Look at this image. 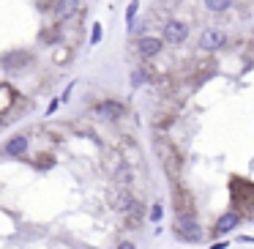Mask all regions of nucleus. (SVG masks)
<instances>
[{"label": "nucleus", "mask_w": 254, "mask_h": 249, "mask_svg": "<svg viewBox=\"0 0 254 249\" xmlns=\"http://www.w3.org/2000/svg\"><path fill=\"white\" fill-rule=\"evenodd\" d=\"M175 230H178V236H181L183 241H191V244H197L199 238H202V227H199V222H197V214L178 216V219H175Z\"/></svg>", "instance_id": "f257e3e1"}, {"label": "nucleus", "mask_w": 254, "mask_h": 249, "mask_svg": "<svg viewBox=\"0 0 254 249\" xmlns=\"http://www.w3.org/2000/svg\"><path fill=\"white\" fill-rule=\"evenodd\" d=\"M230 194H232V203H241V208L243 205H252L254 203V183L252 181H246V178H238V175H232V181H230Z\"/></svg>", "instance_id": "f03ea898"}, {"label": "nucleus", "mask_w": 254, "mask_h": 249, "mask_svg": "<svg viewBox=\"0 0 254 249\" xmlns=\"http://www.w3.org/2000/svg\"><path fill=\"white\" fill-rule=\"evenodd\" d=\"M199 50H205V52H216V50H221V47L227 44V33L224 30H219V28H208L202 36H199Z\"/></svg>", "instance_id": "7ed1b4c3"}, {"label": "nucleus", "mask_w": 254, "mask_h": 249, "mask_svg": "<svg viewBox=\"0 0 254 249\" xmlns=\"http://www.w3.org/2000/svg\"><path fill=\"white\" fill-rule=\"evenodd\" d=\"M164 41L167 44H183V41L189 39V25L181 22V19H170V22L164 25Z\"/></svg>", "instance_id": "20e7f679"}, {"label": "nucleus", "mask_w": 254, "mask_h": 249, "mask_svg": "<svg viewBox=\"0 0 254 249\" xmlns=\"http://www.w3.org/2000/svg\"><path fill=\"white\" fill-rule=\"evenodd\" d=\"M241 211H224V214L216 219V225H213V233L216 236H224V233H232L238 225H241Z\"/></svg>", "instance_id": "39448f33"}, {"label": "nucleus", "mask_w": 254, "mask_h": 249, "mask_svg": "<svg viewBox=\"0 0 254 249\" xmlns=\"http://www.w3.org/2000/svg\"><path fill=\"white\" fill-rule=\"evenodd\" d=\"M161 47H164V39H156V36H142L137 41V52L142 58H156L161 52Z\"/></svg>", "instance_id": "423d86ee"}, {"label": "nucleus", "mask_w": 254, "mask_h": 249, "mask_svg": "<svg viewBox=\"0 0 254 249\" xmlns=\"http://www.w3.org/2000/svg\"><path fill=\"white\" fill-rule=\"evenodd\" d=\"M123 104L121 101H115V99H107V101H99L96 104V115H101V118H110V121H118V118H123Z\"/></svg>", "instance_id": "0eeeda50"}, {"label": "nucleus", "mask_w": 254, "mask_h": 249, "mask_svg": "<svg viewBox=\"0 0 254 249\" xmlns=\"http://www.w3.org/2000/svg\"><path fill=\"white\" fill-rule=\"evenodd\" d=\"M33 63V58H30V52H8L6 58H3V69L6 72H17V69H25Z\"/></svg>", "instance_id": "6e6552de"}, {"label": "nucleus", "mask_w": 254, "mask_h": 249, "mask_svg": "<svg viewBox=\"0 0 254 249\" xmlns=\"http://www.w3.org/2000/svg\"><path fill=\"white\" fill-rule=\"evenodd\" d=\"M55 17L58 19H71L79 11V0H55Z\"/></svg>", "instance_id": "1a4fd4ad"}, {"label": "nucleus", "mask_w": 254, "mask_h": 249, "mask_svg": "<svg viewBox=\"0 0 254 249\" xmlns=\"http://www.w3.org/2000/svg\"><path fill=\"white\" fill-rule=\"evenodd\" d=\"M3 151H6V156H22L28 151V137L25 134H14L11 140H6Z\"/></svg>", "instance_id": "9d476101"}, {"label": "nucleus", "mask_w": 254, "mask_h": 249, "mask_svg": "<svg viewBox=\"0 0 254 249\" xmlns=\"http://www.w3.org/2000/svg\"><path fill=\"white\" fill-rule=\"evenodd\" d=\"M172 200H175V205H178V216H183V214H194V208H191V197H189V192L186 189H172Z\"/></svg>", "instance_id": "9b49d317"}, {"label": "nucleus", "mask_w": 254, "mask_h": 249, "mask_svg": "<svg viewBox=\"0 0 254 249\" xmlns=\"http://www.w3.org/2000/svg\"><path fill=\"white\" fill-rule=\"evenodd\" d=\"M230 6H232V0H205V8L213 14H224Z\"/></svg>", "instance_id": "f8f14e48"}, {"label": "nucleus", "mask_w": 254, "mask_h": 249, "mask_svg": "<svg viewBox=\"0 0 254 249\" xmlns=\"http://www.w3.org/2000/svg\"><path fill=\"white\" fill-rule=\"evenodd\" d=\"M128 83H131V88H139V85L148 83V74H145L142 69H134V72L128 74Z\"/></svg>", "instance_id": "ddd939ff"}, {"label": "nucleus", "mask_w": 254, "mask_h": 249, "mask_svg": "<svg viewBox=\"0 0 254 249\" xmlns=\"http://www.w3.org/2000/svg\"><path fill=\"white\" fill-rule=\"evenodd\" d=\"M137 8H139L137 0H131V3H128V8H126V25H128V30L134 28V19H137Z\"/></svg>", "instance_id": "4468645a"}, {"label": "nucleus", "mask_w": 254, "mask_h": 249, "mask_svg": "<svg viewBox=\"0 0 254 249\" xmlns=\"http://www.w3.org/2000/svg\"><path fill=\"white\" fill-rule=\"evenodd\" d=\"M101 41V25L93 22V36H90V44H99Z\"/></svg>", "instance_id": "2eb2a0df"}, {"label": "nucleus", "mask_w": 254, "mask_h": 249, "mask_svg": "<svg viewBox=\"0 0 254 249\" xmlns=\"http://www.w3.org/2000/svg\"><path fill=\"white\" fill-rule=\"evenodd\" d=\"M161 214H164V208H161V205L156 203V205H153V211H150V219H153V222H159V219H161Z\"/></svg>", "instance_id": "dca6fc26"}, {"label": "nucleus", "mask_w": 254, "mask_h": 249, "mask_svg": "<svg viewBox=\"0 0 254 249\" xmlns=\"http://www.w3.org/2000/svg\"><path fill=\"white\" fill-rule=\"evenodd\" d=\"M61 101H63V99H55V101H52V104H50V107H47V112H50V115H52V112H55V110H58V104H61Z\"/></svg>", "instance_id": "f3484780"}, {"label": "nucleus", "mask_w": 254, "mask_h": 249, "mask_svg": "<svg viewBox=\"0 0 254 249\" xmlns=\"http://www.w3.org/2000/svg\"><path fill=\"white\" fill-rule=\"evenodd\" d=\"M118 249H137V247H134L131 241H121V244H118Z\"/></svg>", "instance_id": "a211bd4d"}, {"label": "nucleus", "mask_w": 254, "mask_h": 249, "mask_svg": "<svg viewBox=\"0 0 254 249\" xmlns=\"http://www.w3.org/2000/svg\"><path fill=\"white\" fill-rule=\"evenodd\" d=\"M210 249H227V241H219V244H213Z\"/></svg>", "instance_id": "6ab92c4d"}]
</instances>
